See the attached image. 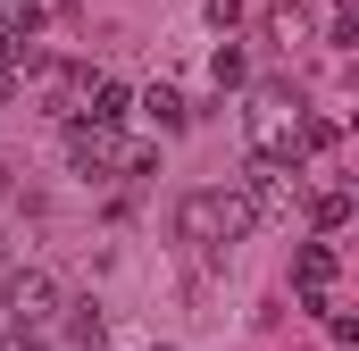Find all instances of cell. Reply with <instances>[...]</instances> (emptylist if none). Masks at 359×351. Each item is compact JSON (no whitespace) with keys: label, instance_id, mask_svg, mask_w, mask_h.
<instances>
[{"label":"cell","instance_id":"obj_18","mask_svg":"<svg viewBox=\"0 0 359 351\" xmlns=\"http://www.w3.org/2000/svg\"><path fill=\"white\" fill-rule=\"evenodd\" d=\"M151 351H176V343H151Z\"/></svg>","mask_w":359,"mask_h":351},{"label":"cell","instance_id":"obj_12","mask_svg":"<svg viewBox=\"0 0 359 351\" xmlns=\"http://www.w3.org/2000/svg\"><path fill=\"white\" fill-rule=\"evenodd\" d=\"M67 310H76V318H67V343H76V351H100V326H109L100 301H67Z\"/></svg>","mask_w":359,"mask_h":351},{"label":"cell","instance_id":"obj_7","mask_svg":"<svg viewBox=\"0 0 359 351\" xmlns=\"http://www.w3.org/2000/svg\"><path fill=\"white\" fill-rule=\"evenodd\" d=\"M334 284H343L334 243H301V251H292V293H301L309 310H326V318H334Z\"/></svg>","mask_w":359,"mask_h":351},{"label":"cell","instance_id":"obj_10","mask_svg":"<svg viewBox=\"0 0 359 351\" xmlns=\"http://www.w3.org/2000/svg\"><path fill=\"white\" fill-rule=\"evenodd\" d=\"M126 100H134V92L117 84V76H92V92H84V117H92V126H126Z\"/></svg>","mask_w":359,"mask_h":351},{"label":"cell","instance_id":"obj_6","mask_svg":"<svg viewBox=\"0 0 359 351\" xmlns=\"http://www.w3.org/2000/svg\"><path fill=\"white\" fill-rule=\"evenodd\" d=\"M59 318V276L50 267H17L8 276V326L25 335V326H50Z\"/></svg>","mask_w":359,"mask_h":351},{"label":"cell","instance_id":"obj_3","mask_svg":"<svg viewBox=\"0 0 359 351\" xmlns=\"http://www.w3.org/2000/svg\"><path fill=\"white\" fill-rule=\"evenodd\" d=\"M234 192H243L251 226H268V218H292V209H301V168H276V159H251Z\"/></svg>","mask_w":359,"mask_h":351},{"label":"cell","instance_id":"obj_1","mask_svg":"<svg viewBox=\"0 0 359 351\" xmlns=\"http://www.w3.org/2000/svg\"><path fill=\"white\" fill-rule=\"evenodd\" d=\"M243 234H259V226H251V209H243L234 184H201V192L176 201V243L184 251H226V243H243Z\"/></svg>","mask_w":359,"mask_h":351},{"label":"cell","instance_id":"obj_9","mask_svg":"<svg viewBox=\"0 0 359 351\" xmlns=\"http://www.w3.org/2000/svg\"><path fill=\"white\" fill-rule=\"evenodd\" d=\"M301 218H309L318 234H343V226H351V184H309V192H301Z\"/></svg>","mask_w":359,"mask_h":351},{"label":"cell","instance_id":"obj_14","mask_svg":"<svg viewBox=\"0 0 359 351\" xmlns=\"http://www.w3.org/2000/svg\"><path fill=\"white\" fill-rule=\"evenodd\" d=\"M234 17H243V0H209V25H217V34H226Z\"/></svg>","mask_w":359,"mask_h":351},{"label":"cell","instance_id":"obj_13","mask_svg":"<svg viewBox=\"0 0 359 351\" xmlns=\"http://www.w3.org/2000/svg\"><path fill=\"white\" fill-rule=\"evenodd\" d=\"M209 76H217V92H234V84H251V59H243L234 42H217V59H209Z\"/></svg>","mask_w":359,"mask_h":351},{"label":"cell","instance_id":"obj_15","mask_svg":"<svg viewBox=\"0 0 359 351\" xmlns=\"http://www.w3.org/2000/svg\"><path fill=\"white\" fill-rule=\"evenodd\" d=\"M17 84H25V76H17V67L0 59V100H17Z\"/></svg>","mask_w":359,"mask_h":351},{"label":"cell","instance_id":"obj_8","mask_svg":"<svg viewBox=\"0 0 359 351\" xmlns=\"http://www.w3.org/2000/svg\"><path fill=\"white\" fill-rule=\"evenodd\" d=\"M259 42H268V51L318 42V0H268V8H259Z\"/></svg>","mask_w":359,"mask_h":351},{"label":"cell","instance_id":"obj_17","mask_svg":"<svg viewBox=\"0 0 359 351\" xmlns=\"http://www.w3.org/2000/svg\"><path fill=\"white\" fill-rule=\"evenodd\" d=\"M0 251H8V226H0Z\"/></svg>","mask_w":359,"mask_h":351},{"label":"cell","instance_id":"obj_5","mask_svg":"<svg viewBox=\"0 0 359 351\" xmlns=\"http://www.w3.org/2000/svg\"><path fill=\"white\" fill-rule=\"evenodd\" d=\"M126 151H134V143H126L117 126H92V117L67 126V168L76 176H126Z\"/></svg>","mask_w":359,"mask_h":351},{"label":"cell","instance_id":"obj_16","mask_svg":"<svg viewBox=\"0 0 359 351\" xmlns=\"http://www.w3.org/2000/svg\"><path fill=\"white\" fill-rule=\"evenodd\" d=\"M0 351H42V343H34V335H17V326H8V343H0Z\"/></svg>","mask_w":359,"mask_h":351},{"label":"cell","instance_id":"obj_2","mask_svg":"<svg viewBox=\"0 0 359 351\" xmlns=\"http://www.w3.org/2000/svg\"><path fill=\"white\" fill-rule=\"evenodd\" d=\"M292 134H301V100H292L284 84H259V92H251V159H276V168H301Z\"/></svg>","mask_w":359,"mask_h":351},{"label":"cell","instance_id":"obj_4","mask_svg":"<svg viewBox=\"0 0 359 351\" xmlns=\"http://www.w3.org/2000/svg\"><path fill=\"white\" fill-rule=\"evenodd\" d=\"M84 92H92V67H84V59H42V67H34V100H42L59 126L84 117Z\"/></svg>","mask_w":359,"mask_h":351},{"label":"cell","instance_id":"obj_11","mask_svg":"<svg viewBox=\"0 0 359 351\" xmlns=\"http://www.w3.org/2000/svg\"><path fill=\"white\" fill-rule=\"evenodd\" d=\"M142 109H151V117H159L168 134H184V126H192V100H184L176 84H151V92H142Z\"/></svg>","mask_w":359,"mask_h":351}]
</instances>
